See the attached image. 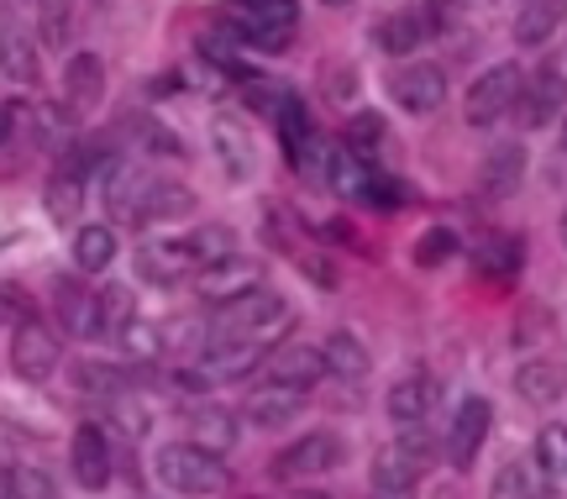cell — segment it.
I'll list each match as a JSON object with an SVG mask.
<instances>
[{
  "mask_svg": "<svg viewBox=\"0 0 567 499\" xmlns=\"http://www.w3.org/2000/svg\"><path fill=\"white\" fill-rule=\"evenodd\" d=\"M153 473H158L163 489H174L184 499H205V495H221L231 473H226L221 452H210L200 441H163L158 458H153Z\"/></svg>",
  "mask_w": 567,
  "mask_h": 499,
  "instance_id": "cell-1",
  "label": "cell"
},
{
  "mask_svg": "<svg viewBox=\"0 0 567 499\" xmlns=\"http://www.w3.org/2000/svg\"><path fill=\"white\" fill-rule=\"evenodd\" d=\"M431 437H425L421 426H410V431H400L394 441H384L379 452H373V462H368V479H373V489L384 499H405L415 483L425 479V468H431Z\"/></svg>",
  "mask_w": 567,
  "mask_h": 499,
  "instance_id": "cell-2",
  "label": "cell"
},
{
  "mask_svg": "<svg viewBox=\"0 0 567 499\" xmlns=\"http://www.w3.org/2000/svg\"><path fill=\"white\" fill-rule=\"evenodd\" d=\"M231 32L258 53H284L300 32V6L295 0H237L231 6Z\"/></svg>",
  "mask_w": 567,
  "mask_h": 499,
  "instance_id": "cell-3",
  "label": "cell"
},
{
  "mask_svg": "<svg viewBox=\"0 0 567 499\" xmlns=\"http://www.w3.org/2000/svg\"><path fill=\"white\" fill-rule=\"evenodd\" d=\"M289 320L284 295L264 289V284H247L243 295H231L216 305V337H243V342H264L274 326Z\"/></svg>",
  "mask_w": 567,
  "mask_h": 499,
  "instance_id": "cell-4",
  "label": "cell"
},
{
  "mask_svg": "<svg viewBox=\"0 0 567 499\" xmlns=\"http://www.w3.org/2000/svg\"><path fill=\"white\" fill-rule=\"evenodd\" d=\"M520 90H526V69L520 63H488L478 80L467 84V100H463V116H467V126H499V121L520 105Z\"/></svg>",
  "mask_w": 567,
  "mask_h": 499,
  "instance_id": "cell-5",
  "label": "cell"
},
{
  "mask_svg": "<svg viewBox=\"0 0 567 499\" xmlns=\"http://www.w3.org/2000/svg\"><path fill=\"white\" fill-rule=\"evenodd\" d=\"M342 462H347V441L321 426V431H310V437L289 441L268 468H274V479L300 483V479H316V473H331V468H342Z\"/></svg>",
  "mask_w": 567,
  "mask_h": 499,
  "instance_id": "cell-6",
  "label": "cell"
},
{
  "mask_svg": "<svg viewBox=\"0 0 567 499\" xmlns=\"http://www.w3.org/2000/svg\"><path fill=\"white\" fill-rule=\"evenodd\" d=\"M59 363H63L59 337H53L38 316L17 320V332H11V374H17L21 384H48L59 374Z\"/></svg>",
  "mask_w": 567,
  "mask_h": 499,
  "instance_id": "cell-7",
  "label": "cell"
},
{
  "mask_svg": "<svg viewBox=\"0 0 567 499\" xmlns=\"http://www.w3.org/2000/svg\"><path fill=\"white\" fill-rule=\"evenodd\" d=\"M488 426H494V405H488L484 395H467L463 405L452 410V420H446V437H442L446 462H452V468H473L488 441Z\"/></svg>",
  "mask_w": 567,
  "mask_h": 499,
  "instance_id": "cell-8",
  "label": "cell"
},
{
  "mask_svg": "<svg viewBox=\"0 0 567 499\" xmlns=\"http://www.w3.org/2000/svg\"><path fill=\"white\" fill-rule=\"evenodd\" d=\"M389 100H394L400 111H410V116H431V111H442V100H446L442 63H425V59L400 63V69L389 74Z\"/></svg>",
  "mask_w": 567,
  "mask_h": 499,
  "instance_id": "cell-9",
  "label": "cell"
},
{
  "mask_svg": "<svg viewBox=\"0 0 567 499\" xmlns=\"http://www.w3.org/2000/svg\"><path fill=\"white\" fill-rule=\"evenodd\" d=\"M195 211V190L168 174H142L137 184V200H132V216L126 221H142V226H158V221H179Z\"/></svg>",
  "mask_w": 567,
  "mask_h": 499,
  "instance_id": "cell-10",
  "label": "cell"
},
{
  "mask_svg": "<svg viewBox=\"0 0 567 499\" xmlns=\"http://www.w3.org/2000/svg\"><path fill=\"white\" fill-rule=\"evenodd\" d=\"M520 126H530V132H542V126H551V121L567 111V74L563 63H542L536 74L526 80V90H520Z\"/></svg>",
  "mask_w": 567,
  "mask_h": 499,
  "instance_id": "cell-11",
  "label": "cell"
},
{
  "mask_svg": "<svg viewBox=\"0 0 567 499\" xmlns=\"http://www.w3.org/2000/svg\"><path fill=\"white\" fill-rule=\"evenodd\" d=\"M69 468H74V483L80 489H90V495H101L105 483H111V441H105V431L95 426V420H84L80 431H74V441H69Z\"/></svg>",
  "mask_w": 567,
  "mask_h": 499,
  "instance_id": "cell-12",
  "label": "cell"
},
{
  "mask_svg": "<svg viewBox=\"0 0 567 499\" xmlns=\"http://www.w3.org/2000/svg\"><path fill=\"white\" fill-rule=\"evenodd\" d=\"M210 147H216V163L231 184H247L258 174V147H252V132H247L237 116H216L210 121Z\"/></svg>",
  "mask_w": 567,
  "mask_h": 499,
  "instance_id": "cell-13",
  "label": "cell"
},
{
  "mask_svg": "<svg viewBox=\"0 0 567 499\" xmlns=\"http://www.w3.org/2000/svg\"><path fill=\"white\" fill-rule=\"evenodd\" d=\"M274 126H279V147H284V163L289 169H300V174H310V163L321 159V138H316V126H310V111H305V100H284L279 116H274Z\"/></svg>",
  "mask_w": 567,
  "mask_h": 499,
  "instance_id": "cell-14",
  "label": "cell"
},
{
  "mask_svg": "<svg viewBox=\"0 0 567 499\" xmlns=\"http://www.w3.org/2000/svg\"><path fill=\"white\" fill-rule=\"evenodd\" d=\"M268 363L264 342H243V337H216L210 347H205V379L210 384H226V379H247V374H258Z\"/></svg>",
  "mask_w": 567,
  "mask_h": 499,
  "instance_id": "cell-15",
  "label": "cell"
},
{
  "mask_svg": "<svg viewBox=\"0 0 567 499\" xmlns=\"http://www.w3.org/2000/svg\"><path fill=\"white\" fill-rule=\"evenodd\" d=\"M305 410V389H295V384H279V379H268L258 384L252 395H247L243 405V416L258 426V431H279V426H289V420Z\"/></svg>",
  "mask_w": 567,
  "mask_h": 499,
  "instance_id": "cell-16",
  "label": "cell"
},
{
  "mask_svg": "<svg viewBox=\"0 0 567 499\" xmlns=\"http://www.w3.org/2000/svg\"><path fill=\"white\" fill-rule=\"evenodd\" d=\"M195 274V258L184 242H142L137 247V279H147L153 289H179Z\"/></svg>",
  "mask_w": 567,
  "mask_h": 499,
  "instance_id": "cell-17",
  "label": "cell"
},
{
  "mask_svg": "<svg viewBox=\"0 0 567 499\" xmlns=\"http://www.w3.org/2000/svg\"><path fill=\"white\" fill-rule=\"evenodd\" d=\"M526 184V147L520 142H494L478 169V195L484 200H509Z\"/></svg>",
  "mask_w": 567,
  "mask_h": 499,
  "instance_id": "cell-18",
  "label": "cell"
},
{
  "mask_svg": "<svg viewBox=\"0 0 567 499\" xmlns=\"http://www.w3.org/2000/svg\"><path fill=\"white\" fill-rule=\"evenodd\" d=\"M515 395L536 405V410H547L557 399L567 395V363L563 358H526L515 368Z\"/></svg>",
  "mask_w": 567,
  "mask_h": 499,
  "instance_id": "cell-19",
  "label": "cell"
},
{
  "mask_svg": "<svg viewBox=\"0 0 567 499\" xmlns=\"http://www.w3.org/2000/svg\"><path fill=\"white\" fill-rule=\"evenodd\" d=\"M105 95V63L95 53H74V59L63 63V105L74 111V116H90Z\"/></svg>",
  "mask_w": 567,
  "mask_h": 499,
  "instance_id": "cell-20",
  "label": "cell"
},
{
  "mask_svg": "<svg viewBox=\"0 0 567 499\" xmlns=\"http://www.w3.org/2000/svg\"><path fill=\"white\" fill-rule=\"evenodd\" d=\"M321 358H326V374L342 384H363L368 374H373V353L363 347V337L358 332H331V337L321 342Z\"/></svg>",
  "mask_w": 567,
  "mask_h": 499,
  "instance_id": "cell-21",
  "label": "cell"
},
{
  "mask_svg": "<svg viewBox=\"0 0 567 499\" xmlns=\"http://www.w3.org/2000/svg\"><path fill=\"white\" fill-rule=\"evenodd\" d=\"M473 268L484 279H515L526 268V242L515 237V232H484L478 247H473Z\"/></svg>",
  "mask_w": 567,
  "mask_h": 499,
  "instance_id": "cell-22",
  "label": "cell"
},
{
  "mask_svg": "<svg viewBox=\"0 0 567 499\" xmlns=\"http://www.w3.org/2000/svg\"><path fill=\"white\" fill-rule=\"evenodd\" d=\"M425 32H431V21H425V11H415V6H405V11H389V17L373 21V42H379L384 53H394V59L415 53V48L425 42Z\"/></svg>",
  "mask_w": 567,
  "mask_h": 499,
  "instance_id": "cell-23",
  "label": "cell"
},
{
  "mask_svg": "<svg viewBox=\"0 0 567 499\" xmlns=\"http://www.w3.org/2000/svg\"><path fill=\"white\" fill-rule=\"evenodd\" d=\"M389 420L400 426V431H410V426H425V416H431V405H436V384L425 379V374H410V379H400L394 389H389Z\"/></svg>",
  "mask_w": 567,
  "mask_h": 499,
  "instance_id": "cell-24",
  "label": "cell"
},
{
  "mask_svg": "<svg viewBox=\"0 0 567 499\" xmlns=\"http://www.w3.org/2000/svg\"><path fill=\"white\" fill-rule=\"evenodd\" d=\"M0 74H6V80H17V84L38 80V42H32V32L17 27L11 17L0 21Z\"/></svg>",
  "mask_w": 567,
  "mask_h": 499,
  "instance_id": "cell-25",
  "label": "cell"
},
{
  "mask_svg": "<svg viewBox=\"0 0 567 499\" xmlns=\"http://www.w3.org/2000/svg\"><path fill=\"white\" fill-rule=\"evenodd\" d=\"M53 305H59V320L69 337L95 342V289H84L80 279H59L53 284Z\"/></svg>",
  "mask_w": 567,
  "mask_h": 499,
  "instance_id": "cell-26",
  "label": "cell"
},
{
  "mask_svg": "<svg viewBox=\"0 0 567 499\" xmlns=\"http://www.w3.org/2000/svg\"><path fill=\"white\" fill-rule=\"evenodd\" d=\"M373 174H379V169H368V159L363 153H352V147H337V153L326 159V184H331L342 200H358V205H368Z\"/></svg>",
  "mask_w": 567,
  "mask_h": 499,
  "instance_id": "cell-27",
  "label": "cell"
},
{
  "mask_svg": "<svg viewBox=\"0 0 567 499\" xmlns=\"http://www.w3.org/2000/svg\"><path fill=\"white\" fill-rule=\"evenodd\" d=\"M122 253V242H116V226H105V221H90L74 232V268L80 274H105L111 263Z\"/></svg>",
  "mask_w": 567,
  "mask_h": 499,
  "instance_id": "cell-28",
  "label": "cell"
},
{
  "mask_svg": "<svg viewBox=\"0 0 567 499\" xmlns=\"http://www.w3.org/2000/svg\"><path fill=\"white\" fill-rule=\"evenodd\" d=\"M264 368H268V379L295 384V389H305V395H310V389H316V379L326 374V358L316 353V347H279Z\"/></svg>",
  "mask_w": 567,
  "mask_h": 499,
  "instance_id": "cell-29",
  "label": "cell"
},
{
  "mask_svg": "<svg viewBox=\"0 0 567 499\" xmlns=\"http://www.w3.org/2000/svg\"><path fill=\"white\" fill-rule=\"evenodd\" d=\"M542 489L547 479H542L536 458H505L488 479V499H542Z\"/></svg>",
  "mask_w": 567,
  "mask_h": 499,
  "instance_id": "cell-30",
  "label": "cell"
},
{
  "mask_svg": "<svg viewBox=\"0 0 567 499\" xmlns=\"http://www.w3.org/2000/svg\"><path fill=\"white\" fill-rule=\"evenodd\" d=\"M189 441H200L210 452H231L237 447V416L221 405H195L189 410Z\"/></svg>",
  "mask_w": 567,
  "mask_h": 499,
  "instance_id": "cell-31",
  "label": "cell"
},
{
  "mask_svg": "<svg viewBox=\"0 0 567 499\" xmlns=\"http://www.w3.org/2000/svg\"><path fill=\"white\" fill-rule=\"evenodd\" d=\"M563 17H567V0H526L520 17H515V42L520 48H542L563 27Z\"/></svg>",
  "mask_w": 567,
  "mask_h": 499,
  "instance_id": "cell-32",
  "label": "cell"
},
{
  "mask_svg": "<svg viewBox=\"0 0 567 499\" xmlns=\"http://www.w3.org/2000/svg\"><path fill=\"white\" fill-rule=\"evenodd\" d=\"M42 200H48V216H53V221H74V216H80V211H84V169H80V163H63L59 174L48 180Z\"/></svg>",
  "mask_w": 567,
  "mask_h": 499,
  "instance_id": "cell-33",
  "label": "cell"
},
{
  "mask_svg": "<svg viewBox=\"0 0 567 499\" xmlns=\"http://www.w3.org/2000/svg\"><path fill=\"white\" fill-rule=\"evenodd\" d=\"M184 247H189V258H195V274H205V268H216V263H226V258H237L231 226H195V232L184 237Z\"/></svg>",
  "mask_w": 567,
  "mask_h": 499,
  "instance_id": "cell-34",
  "label": "cell"
},
{
  "mask_svg": "<svg viewBox=\"0 0 567 499\" xmlns=\"http://www.w3.org/2000/svg\"><path fill=\"white\" fill-rule=\"evenodd\" d=\"M132 320V295L122 284H105L95 289V342L101 337H122V326Z\"/></svg>",
  "mask_w": 567,
  "mask_h": 499,
  "instance_id": "cell-35",
  "label": "cell"
},
{
  "mask_svg": "<svg viewBox=\"0 0 567 499\" xmlns=\"http://www.w3.org/2000/svg\"><path fill=\"white\" fill-rule=\"evenodd\" d=\"M247 284H258L252 279V268L247 263H237V258H226V263H216V268H205L200 274V289H205V299H231V295H243Z\"/></svg>",
  "mask_w": 567,
  "mask_h": 499,
  "instance_id": "cell-36",
  "label": "cell"
},
{
  "mask_svg": "<svg viewBox=\"0 0 567 499\" xmlns=\"http://www.w3.org/2000/svg\"><path fill=\"white\" fill-rule=\"evenodd\" d=\"M536 468H542L547 489L567 483V426H547V431L536 437Z\"/></svg>",
  "mask_w": 567,
  "mask_h": 499,
  "instance_id": "cell-37",
  "label": "cell"
},
{
  "mask_svg": "<svg viewBox=\"0 0 567 499\" xmlns=\"http://www.w3.org/2000/svg\"><path fill=\"white\" fill-rule=\"evenodd\" d=\"M410 258H415V268H442V263L457 258V232L452 226H425L421 237H415V247H410Z\"/></svg>",
  "mask_w": 567,
  "mask_h": 499,
  "instance_id": "cell-38",
  "label": "cell"
},
{
  "mask_svg": "<svg viewBox=\"0 0 567 499\" xmlns=\"http://www.w3.org/2000/svg\"><path fill=\"white\" fill-rule=\"evenodd\" d=\"M6 499H63V495H59V483L48 479L42 468L17 462V468H6Z\"/></svg>",
  "mask_w": 567,
  "mask_h": 499,
  "instance_id": "cell-39",
  "label": "cell"
},
{
  "mask_svg": "<svg viewBox=\"0 0 567 499\" xmlns=\"http://www.w3.org/2000/svg\"><path fill=\"white\" fill-rule=\"evenodd\" d=\"M74 384H80L84 395H105V399L126 395V379L116 368H105V363H80V368H74Z\"/></svg>",
  "mask_w": 567,
  "mask_h": 499,
  "instance_id": "cell-40",
  "label": "cell"
},
{
  "mask_svg": "<svg viewBox=\"0 0 567 499\" xmlns=\"http://www.w3.org/2000/svg\"><path fill=\"white\" fill-rule=\"evenodd\" d=\"M384 138H389V126L379 111H358V116L347 121V147H352V153H373Z\"/></svg>",
  "mask_w": 567,
  "mask_h": 499,
  "instance_id": "cell-41",
  "label": "cell"
},
{
  "mask_svg": "<svg viewBox=\"0 0 567 499\" xmlns=\"http://www.w3.org/2000/svg\"><path fill=\"white\" fill-rule=\"evenodd\" d=\"M116 342H122L132 358H158V353H163V332L153 326V320H137V316L126 320L122 337H116Z\"/></svg>",
  "mask_w": 567,
  "mask_h": 499,
  "instance_id": "cell-42",
  "label": "cell"
},
{
  "mask_svg": "<svg viewBox=\"0 0 567 499\" xmlns=\"http://www.w3.org/2000/svg\"><path fill=\"white\" fill-rule=\"evenodd\" d=\"M63 32H69L63 6L59 0H42V42H48V48H63Z\"/></svg>",
  "mask_w": 567,
  "mask_h": 499,
  "instance_id": "cell-43",
  "label": "cell"
},
{
  "mask_svg": "<svg viewBox=\"0 0 567 499\" xmlns=\"http://www.w3.org/2000/svg\"><path fill=\"white\" fill-rule=\"evenodd\" d=\"M352 84H358V69L331 63V84H326V95H331V100H352Z\"/></svg>",
  "mask_w": 567,
  "mask_h": 499,
  "instance_id": "cell-44",
  "label": "cell"
},
{
  "mask_svg": "<svg viewBox=\"0 0 567 499\" xmlns=\"http://www.w3.org/2000/svg\"><path fill=\"white\" fill-rule=\"evenodd\" d=\"M431 11H436V21H452V17H463V11H473V0H425Z\"/></svg>",
  "mask_w": 567,
  "mask_h": 499,
  "instance_id": "cell-45",
  "label": "cell"
},
{
  "mask_svg": "<svg viewBox=\"0 0 567 499\" xmlns=\"http://www.w3.org/2000/svg\"><path fill=\"white\" fill-rule=\"evenodd\" d=\"M17 121H21V105H0V147L11 142V132H17Z\"/></svg>",
  "mask_w": 567,
  "mask_h": 499,
  "instance_id": "cell-46",
  "label": "cell"
},
{
  "mask_svg": "<svg viewBox=\"0 0 567 499\" xmlns=\"http://www.w3.org/2000/svg\"><path fill=\"white\" fill-rule=\"evenodd\" d=\"M321 6H331V11H342V6H352V0H321Z\"/></svg>",
  "mask_w": 567,
  "mask_h": 499,
  "instance_id": "cell-47",
  "label": "cell"
},
{
  "mask_svg": "<svg viewBox=\"0 0 567 499\" xmlns=\"http://www.w3.org/2000/svg\"><path fill=\"white\" fill-rule=\"evenodd\" d=\"M557 232H563V247H567V211H563V221H557Z\"/></svg>",
  "mask_w": 567,
  "mask_h": 499,
  "instance_id": "cell-48",
  "label": "cell"
},
{
  "mask_svg": "<svg viewBox=\"0 0 567 499\" xmlns=\"http://www.w3.org/2000/svg\"><path fill=\"white\" fill-rule=\"evenodd\" d=\"M563 153H567V126H563Z\"/></svg>",
  "mask_w": 567,
  "mask_h": 499,
  "instance_id": "cell-49",
  "label": "cell"
},
{
  "mask_svg": "<svg viewBox=\"0 0 567 499\" xmlns=\"http://www.w3.org/2000/svg\"><path fill=\"white\" fill-rule=\"evenodd\" d=\"M305 499H331V495H305Z\"/></svg>",
  "mask_w": 567,
  "mask_h": 499,
  "instance_id": "cell-50",
  "label": "cell"
}]
</instances>
